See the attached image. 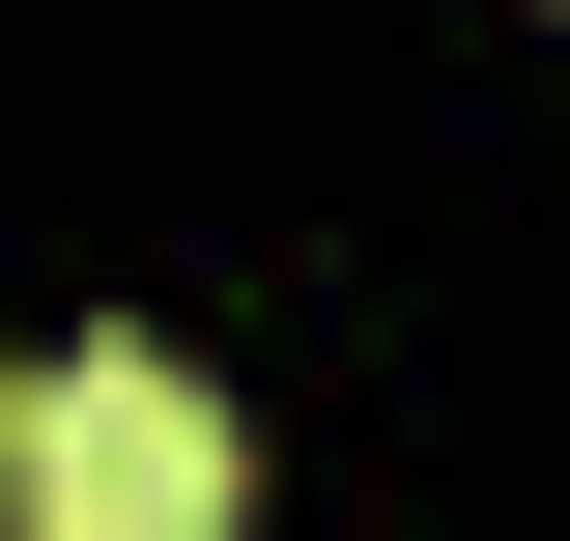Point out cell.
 <instances>
[{
    "label": "cell",
    "instance_id": "6da1fadb",
    "mask_svg": "<svg viewBox=\"0 0 570 541\" xmlns=\"http://www.w3.org/2000/svg\"><path fill=\"white\" fill-rule=\"evenodd\" d=\"M0 513H29V541H228V513H257V427H228L171 342H58L29 427H0Z\"/></svg>",
    "mask_w": 570,
    "mask_h": 541
}]
</instances>
